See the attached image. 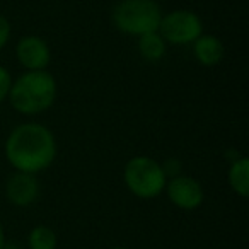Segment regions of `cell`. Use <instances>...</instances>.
<instances>
[{
	"label": "cell",
	"instance_id": "cell-5",
	"mask_svg": "<svg viewBox=\"0 0 249 249\" xmlns=\"http://www.w3.org/2000/svg\"><path fill=\"white\" fill-rule=\"evenodd\" d=\"M157 33L171 45H190L203 35V22L193 11L178 9L169 14H162Z\"/></svg>",
	"mask_w": 249,
	"mask_h": 249
},
{
	"label": "cell",
	"instance_id": "cell-11",
	"mask_svg": "<svg viewBox=\"0 0 249 249\" xmlns=\"http://www.w3.org/2000/svg\"><path fill=\"white\" fill-rule=\"evenodd\" d=\"M167 43L157 31L139 36V52L147 62H159L166 55Z\"/></svg>",
	"mask_w": 249,
	"mask_h": 249
},
{
	"label": "cell",
	"instance_id": "cell-8",
	"mask_svg": "<svg viewBox=\"0 0 249 249\" xmlns=\"http://www.w3.org/2000/svg\"><path fill=\"white\" fill-rule=\"evenodd\" d=\"M39 195V183L36 174L16 171L5 183V196L14 207H29Z\"/></svg>",
	"mask_w": 249,
	"mask_h": 249
},
{
	"label": "cell",
	"instance_id": "cell-13",
	"mask_svg": "<svg viewBox=\"0 0 249 249\" xmlns=\"http://www.w3.org/2000/svg\"><path fill=\"white\" fill-rule=\"evenodd\" d=\"M12 86V77L5 67L0 65V104L9 97V90Z\"/></svg>",
	"mask_w": 249,
	"mask_h": 249
},
{
	"label": "cell",
	"instance_id": "cell-2",
	"mask_svg": "<svg viewBox=\"0 0 249 249\" xmlns=\"http://www.w3.org/2000/svg\"><path fill=\"white\" fill-rule=\"evenodd\" d=\"M56 80L46 70H26L12 80L9 97L12 107L21 114H39L48 111L56 99Z\"/></svg>",
	"mask_w": 249,
	"mask_h": 249
},
{
	"label": "cell",
	"instance_id": "cell-15",
	"mask_svg": "<svg viewBox=\"0 0 249 249\" xmlns=\"http://www.w3.org/2000/svg\"><path fill=\"white\" fill-rule=\"evenodd\" d=\"M5 248V234H4V227L0 224V249Z\"/></svg>",
	"mask_w": 249,
	"mask_h": 249
},
{
	"label": "cell",
	"instance_id": "cell-12",
	"mask_svg": "<svg viewBox=\"0 0 249 249\" xmlns=\"http://www.w3.org/2000/svg\"><path fill=\"white\" fill-rule=\"evenodd\" d=\"M58 237L56 232L48 225H36L31 229L28 235V248L29 249H56Z\"/></svg>",
	"mask_w": 249,
	"mask_h": 249
},
{
	"label": "cell",
	"instance_id": "cell-9",
	"mask_svg": "<svg viewBox=\"0 0 249 249\" xmlns=\"http://www.w3.org/2000/svg\"><path fill=\"white\" fill-rule=\"evenodd\" d=\"M195 58L205 67H213L224 58V43L213 35H201L193 41Z\"/></svg>",
	"mask_w": 249,
	"mask_h": 249
},
{
	"label": "cell",
	"instance_id": "cell-14",
	"mask_svg": "<svg viewBox=\"0 0 249 249\" xmlns=\"http://www.w3.org/2000/svg\"><path fill=\"white\" fill-rule=\"evenodd\" d=\"M11 39V22L5 16L0 14V50L4 48Z\"/></svg>",
	"mask_w": 249,
	"mask_h": 249
},
{
	"label": "cell",
	"instance_id": "cell-7",
	"mask_svg": "<svg viewBox=\"0 0 249 249\" xmlns=\"http://www.w3.org/2000/svg\"><path fill=\"white\" fill-rule=\"evenodd\" d=\"M16 58L26 70H46L52 60V52L43 38L24 36L16 46Z\"/></svg>",
	"mask_w": 249,
	"mask_h": 249
},
{
	"label": "cell",
	"instance_id": "cell-1",
	"mask_svg": "<svg viewBox=\"0 0 249 249\" xmlns=\"http://www.w3.org/2000/svg\"><path fill=\"white\" fill-rule=\"evenodd\" d=\"M5 157L16 171L41 173L52 166L56 157L55 135L45 124H19L5 140Z\"/></svg>",
	"mask_w": 249,
	"mask_h": 249
},
{
	"label": "cell",
	"instance_id": "cell-6",
	"mask_svg": "<svg viewBox=\"0 0 249 249\" xmlns=\"http://www.w3.org/2000/svg\"><path fill=\"white\" fill-rule=\"evenodd\" d=\"M164 190L167 191L171 203L181 210H196L205 200L201 184L191 176H184V174L171 178Z\"/></svg>",
	"mask_w": 249,
	"mask_h": 249
},
{
	"label": "cell",
	"instance_id": "cell-4",
	"mask_svg": "<svg viewBox=\"0 0 249 249\" xmlns=\"http://www.w3.org/2000/svg\"><path fill=\"white\" fill-rule=\"evenodd\" d=\"M123 179L126 188L142 200L159 196L167 183L162 166L147 156H137L130 159L124 166Z\"/></svg>",
	"mask_w": 249,
	"mask_h": 249
},
{
	"label": "cell",
	"instance_id": "cell-10",
	"mask_svg": "<svg viewBox=\"0 0 249 249\" xmlns=\"http://www.w3.org/2000/svg\"><path fill=\"white\" fill-rule=\"evenodd\" d=\"M229 186L235 195L242 198L249 196V159L244 156L237 157L231 162L229 167Z\"/></svg>",
	"mask_w": 249,
	"mask_h": 249
},
{
	"label": "cell",
	"instance_id": "cell-16",
	"mask_svg": "<svg viewBox=\"0 0 249 249\" xmlns=\"http://www.w3.org/2000/svg\"><path fill=\"white\" fill-rule=\"evenodd\" d=\"M109 249H126V248H123V246H113V248H109Z\"/></svg>",
	"mask_w": 249,
	"mask_h": 249
},
{
	"label": "cell",
	"instance_id": "cell-3",
	"mask_svg": "<svg viewBox=\"0 0 249 249\" xmlns=\"http://www.w3.org/2000/svg\"><path fill=\"white\" fill-rule=\"evenodd\" d=\"M111 18L118 31L139 38L159 29L162 11L154 0H121Z\"/></svg>",
	"mask_w": 249,
	"mask_h": 249
}]
</instances>
